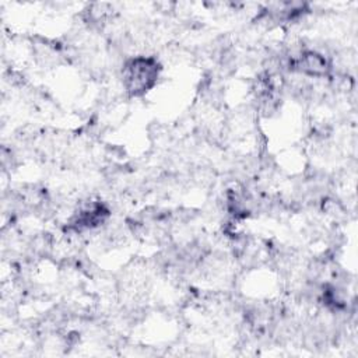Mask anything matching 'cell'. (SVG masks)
I'll return each instance as SVG.
<instances>
[{"label":"cell","instance_id":"1","mask_svg":"<svg viewBox=\"0 0 358 358\" xmlns=\"http://www.w3.org/2000/svg\"><path fill=\"white\" fill-rule=\"evenodd\" d=\"M161 66L155 57L137 56L123 64V87L130 96H141L158 81Z\"/></svg>","mask_w":358,"mask_h":358}]
</instances>
